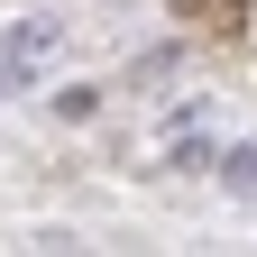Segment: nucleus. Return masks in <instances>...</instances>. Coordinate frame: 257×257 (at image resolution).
I'll use <instances>...</instances> for the list:
<instances>
[{
  "label": "nucleus",
  "instance_id": "7ed1b4c3",
  "mask_svg": "<svg viewBox=\"0 0 257 257\" xmlns=\"http://www.w3.org/2000/svg\"><path fill=\"white\" fill-rule=\"evenodd\" d=\"M211 156H220V138H211V128H193V119H184L175 138H166V175H202Z\"/></svg>",
  "mask_w": 257,
  "mask_h": 257
},
{
  "label": "nucleus",
  "instance_id": "f257e3e1",
  "mask_svg": "<svg viewBox=\"0 0 257 257\" xmlns=\"http://www.w3.org/2000/svg\"><path fill=\"white\" fill-rule=\"evenodd\" d=\"M55 55H64V28L55 19H10V28H0V92L55 74Z\"/></svg>",
  "mask_w": 257,
  "mask_h": 257
},
{
  "label": "nucleus",
  "instance_id": "f03ea898",
  "mask_svg": "<svg viewBox=\"0 0 257 257\" xmlns=\"http://www.w3.org/2000/svg\"><path fill=\"white\" fill-rule=\"evenodd\" d=\"M202 175H211L220 193H230V202H257V147H220Z\"/></svg>",
  "mask_w": 257,
  "mask_h": 257
}]
</instances>
